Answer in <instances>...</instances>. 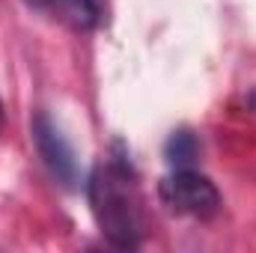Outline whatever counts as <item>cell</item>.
Instances as JSON below:
<instances>
[{"label": "cell", "mask_w": 256, "mask_h": 253, "mask_svg": "<svg viewBox=\"0 0 256 253\" xmlns=\"http://www.w3.org/2000/svg\"><path fill=\"white\" fill-rule=\"evenodd\" d=\"M86 196L102 236L120 250H137L143 242V208L137 194V173L126 152L110 155L90 173Z\"/></svg>", "instance_id": "1"}, {"label": "cell", "mask_w": 256, "mask_h": 253, "mask_svg": "<svg viewBox=\"0 0 256 253\" xmlns=\"http://www.w3.org/2000/svg\"><path fill=\"white\" fill-rule=\"evenodd\" d=\"M158 194L164 200V206L176 214H188V218H200L208 220L220 212V190L214 188V182L202 173H196L191 167H179L170 170L161 185Z\"/></svg>", "instance_id": "2"}, {"label": "cell", "mask_w": 256, "mask_h": 253, "mask_svg": "<svg viewBox=\"0 0 256 253\" xmlns=\"http://www.w3.org/2000/svg\"><path fill=\"white\" fill-rule=\"evenodd\" d=\"M30 134L36 143V152L45 164V170L51 173V179L66 190H80L84 185V173H80V161L74 146L68 143L63 128L57 126L45 110H39L30 122Z\"/></svg>", "instance_id": "3"}, {"label": "cell", "mask_w": 256, "mask_h": 253, "mask_svg": "<svg viewBox=\"0 0 256 253\" xmlns=\"http://www.w3.org/2000/svg\"><path fill=\"white\" fill-rule=\"evenodd\" d=\"M51 9H57L66 24L80 33L98 30L108 18V0H54Z\"/></svg>", "instance_id": "4"}, {"label": "cell", "mask_w": 256, "mask_h": 253, "mask_svg": "<svg viewBox=\"0 0 256 253\" xmlns=\"http://www.w3.org/2000/svg\"><path fill=\"white\" fill-rule=\"evenodd\" d=\"M200 155V140L191 128H176L167 140H164V161L179 170V167H191Z\"/></svg>", "instance_id": "5"}, {"label": "cell", "mask_w": 256, "mask_h": 253, "mask_svg": "<svg viewBox=\"0 0 256 253\" xmlns=\"http://www.w3.org/2000/svg\"><path fill=\"white\" fill-rule=\"evenodd\" d=\"M27 6H33V9H51V3L54 0H24Z\"/></svg>", "instance_id": "6"}, {"label": "cell", "mask_w": 256, "mask_h": 253, "mask_svg": "<svg viewBox=\"0 0 256 253\" xmlns=\"http://www.w3.org/2000/svg\"><path fill=\"white\" fill-rule=\"evenodd\" d=\"M248 108L256 114V90H250V96H248Z\"/></svg>", "instance_id": "7"}]
</instances>
